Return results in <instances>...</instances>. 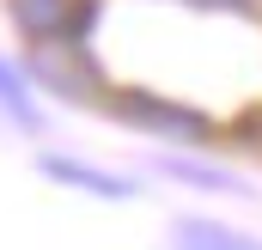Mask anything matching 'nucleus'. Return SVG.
Returning a JSON list of instances; mask_svg holds the SVG:
<instances>
[{
  "label": "nucleus",
  "mask_w": 262,
  "mask_h": 250,
  "mask_svg": "<svg viewBox=\"0 0 262 250\" xmlns=\"http://www.w3.org/2000/svg\"><path fill=\"white\" fill-rule=\"evenodd\" d=\"M110 110L128 116V122H140V128H159V134L195 140V147H207V134H213V122H207L201 110L171 104V98H159V92H122V98H110Z\"/></svg>",
  "instance_id": "obj_2"
},
{
  "label": "nucleus",
  "mask_w": 262,
  "mask_h": 250,
  "mask_svg": "<svg viewBox=\"0 0 262 250\" xmlns=\"http://www.w3.org/2000/svg\"><path fill=\"white\" fill-rule=\"evenodd\" d=\"M171 250H262V244H256V238H244V232L213 226V220H177Z\"/></svg>",
  "instance_id": "obj_5"
},
{
  "label": "nucleus",
  "mask_w": 262,
  "mask_h": 250,
  "mask_svg": "<svg viewBox=\"0 0 262 250\" xmlns=\"http://www.w3.org/2000/svg\"><path fill=\"white\" fill-rule=\"evenodd\" d=\"M92 0H12V25L37 43V37H85L92 25Z\"/></svg>",
  "instance_id": "obj_3"
},
{
  "label": "nucleus",
  "mask_w": 262,
  "mask_h": 250,
  "mask_svg": "<svg viewBox=\"0 0 262 250\" xmlns=\"http://www.w3.org/2000/svg\"><path fill=\"white\" fill-rule=\"evenodd\" d=\"M31 73L67 104H98V92H104V73L92 61L85 37H37L31 43Z\"/></svg>",
  "instance_id": "obj_1"
},
{
  "label": "nucleus",
  "mask_w": 262,
  "mask_h": 250,
  "mask_svg": "<svg viewBox=\"0 0 262 250\" xmlns=\"http://www.w3.org/2000/svg\"><path fill=\"white\" fill-rule=\"evenodd\" d=\"M43 171H49L55 183H79V189H92V195H104V201H128V195H134L128 177L98 171V165H79V159H43Z\"/></svg>",
  "instance_id": "obj_4"
},
{
  "label": "nucleus",
  "mask_w": 262,
  "mask_h": 250,
  "mask_svg": "<svg viewBox=\"0 0 262 250\" xmlns=\"http://www.w3.org/2000/svg\"><path fill=\"white\" fill-rule=\"evenodd\" d=\"M189 6H213V12H220V6H226V12H262V0H189Z\"/></svg>",
  "instance_id": "obj_7"
},
{
  "label": "nucleus",
  "mask_w": 262,
  "mask_h": 250,
  "mask_svg": "<svg viewBox=\"0 0 262 250\" xmlns=\"http://www.w3.org/2000/svg\"><path fill=\"white\" fill-rule=\"evenodd\" d=\"M0 110H6L18 128H43L37 104H31V92H25V73H18V67H6V61H0Z\"/></svg>",
  "instance_id": "obj_6"
}]
</instances>
